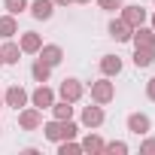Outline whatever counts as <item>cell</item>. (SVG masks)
<instances>
[{"label": "cell", "instance_id": "1", "mask_svg": "<svg viewBox=\"0 0 155 155\" xmlns=\"http://www.w3.org/2000/svg\"><path fill=\"white\" fill-rule=\"evenodd\" d=\"M76 134H79V125H76L73 119L61 122V119H52V122H43V137L49 143H61V140H76Z\"/></svg>", "mask_w": 155, "mask_h": 155}, {"label": "cell", "instance_id": "2", "mask_svg": "<svg viewBox=\"0 0 155 155\" xmlns=\"http://www.w3.org/2000/svg\"><path fill=\"white\" fill-rule=\"evenodd\" d=\"M91 101L101 104V107H107V104L116 101V82L110 79V76H101L97 82H91Z\"/></svg>", "mask_w": 155, "mask_h": 155}, {"label": "cell", "instance_id": "3", "mask_svg": "<svg viewBox=\"0 0 155 155\" xmlns=\"http://www.w3.org/2000/svg\"><path fill=\"white\" fill-rule=\"evenodd\" d=\"M82 94H85V85L76 79V76H67V79H61V85H58V97H61V101L79 104V101H82Z\"/></svg>", "mask_w": 155, "mask_h": 155}, {"label": "cell", "instance_id": "4", "mask_svg": "<svg viewBox=\"0 0 155 155\" xmlns=\"http://www.w3.org/2000/svg\"><path fill=\"white\" fill-rule=\"evenodd\" d=\"M122 15V21L125 25H131V28H140V25H146V18H149V12L140 6V3H122V9H119Z\"/></svg>", "mask_w": 155, "mask_h": 155}, {"label": "cell", "instance_id": "5", "mask_svg": "<svg viewBox=\"0 0 155 155\" xmlns=\"http://www.w3.org/2000/svg\"><path fill=\"white\" fill-rule=\"evenodd\" d=\"M18 128L21 131H37V128H43V110H37V107H21L18 110Z\"/></svg>", "mask_w": 155, "mask_h": 155}, {"label": "cell", "instance_id": "6", "mask_svg": "<svg viewBox=\"0 0 155 155\" xmlns=\"http://www.w3.org/2000/svg\"><path fill=\"white\" fill-rule=\"evenodd\" d=\"M31 104V94L21 88V85H9L6 91H3V107H12L15 113L21 110V107H28Z\"/></svg>", "mask_w": 155, "mask_h": 155}, {"label": "cell", "instance_id": "7", "mask_svg": "<svg viewBox=\"0 0 155 155\" xmlns=\"http://www.w3.org/2000/svg\"><path fill=\"white\" fill-rule=\"evenodd\" d=\"M55 88H49L46 82H40L34 91H31V107H37V110H49L52 104H55Z\"/></svg>", "mask_w": 155, "mask_h": 155}, {"label": "cell", "instance_id": "8", "mask_svg": "<svg viewBox=\"0 0 155 155\" xmlns=\"http://www.w3.org/2000/svg\"><path fill=\"white\" fill-rule=\"evenodd\" d=\"M79 122H82V128H88V131L101 128V125L107 122V116H104V107H101V104H94V107H82V116H79Z\"/></svg>", "mask_w": 155, "mask_h": 155}, {"label": "cell", "instance_id": "9", "mask_svg": "<svg viewBox=\"0 0 155 155\" xmlns=\"http://www.w3.org/2000/svg\"><path fill=\"white\" fill-rule=\"evenodd\" d=\"M125 125H128V131L137 134V137H146V134L152 131V119H149L146 113H131V116L125 119Z\"/></svg>", "mask_w": 155, "mask_h": 155}, {"label": "cell", "instance_id": "10", "mask_svg": "<svg viewBox=\"0 0 155 155\" xmlns=\"http://www.w3.org/2000/svg\"><path fill=\"white\" fill-rule=\"evenodd\" d=\"M131 43H134V49H155V31L146 28V25H140V28H134Z\"/></svg>", "mask_w": 155, "mask_h": 155}, {"label": "cell", "instance_id": "11", "mask_svg": "<svg viewBox=\"0 0 155 155\" xmlns=\"http://www.w3.org/2000/svg\"><path fill=\"white\" fill-rule=\"evenodd\" d=\"M107 34H110L116 43H131V34H134V28H131V25H125L122 18H113V21L107 25Z\"/></svg>", "mask_w": 155, "mask_h": 155}, {"label": "cell", "instance_id": "12", "mask_svg": "<svg viewBox=\"0 0 155 155\" xmlns=\"http://www.w3.org/2000/svg\"><path fill=\"white\" fill-rule=\"evenodd\" d=\"M18 46H21L25 55H37L40 46H43V37H40L37 31H21V34H18Z\"/></svg>", "mask_w": 155, "mask_h": 155}, {"label": "cell", "instance_id": "13", "mask_svg": "<svg viewBox=\"0 0 155 155\" xmlns=\"http://www.w3.org/2000/svg\"><path fill=\"white\" fill-rule=\"evenodd\" d=\"M37 58H43L46 64L58 67V64L64 61V49H61L58 43H43V46H40V52H37Z\"/></svg>", "mask_w": 155, "mask_h": 155}, {"label": "cell", "instance_id": "14", "mask_svg": "<svg viewBox=\"0 0 155 155\" xmlns=\"http://www.w3.org/2000/svg\"><path fill=\"white\" fill-rule=\"evenodd\" d=\"M28 9H31V15H34L37 21H49V18L55 15V9H58V6L52 3V0H34Z\"/></svg>", "mask_w": 155, "mask_h": 155}, {"label": "cell", "instance_id": "15", "mask_svg": "<svg viewBox=\"0 0 155 155\" xmlns=\"http://www.w3.org/2000/svg\"><path fill=\"white\" fill-rule=\"evenodd\" d=\"M21 46L15 40H3V46H0V58H3V64H18L21 61Z\"/></svg>", "mask_w": 155, "mask_h": 155}, {"label": "cell", "instance_id": "16", "mask_svg": "<svg viewBox=\"0 0 155 155\" xmlns=\"http://www.w3.org/2000/svg\"><path fill=\"white\" fill-rule=\"evenodd\" d=\"M101 73L110 76V79L119 76V73H122V58H119V55H101Z\"/></svg>", "mask_w": 155, "mask_h": 155}, {"label": "cell", "instance_id": "17", "mask_svg": "<svg viewBox=\"0 0 155 155\" xmlns=\"http://www.w3.org/2000/svg\"><path fill=\"white\" fill-rule=\"evenodd\" d=\"M52 70H55V67L46 64L43 58H37V61L31 64V76H34V82H49V79H52Z\"/></svg>", "mask_w": 155, "mask_h": 155}, {"label": "cell", "instance_id": "18", "mask_svg": "<svg viewBox=\"0 0 155 155\" xmlns=\"http://www.w3.org/2000/svg\"><path fill=\"white\" fill-rule=\"evenodd\" d=\"M79 146H82V152H88V155H104V140H101L94 131H88Z\"/></svg>", "mask_w": 155, "mask_h": 155}, {"label": "cell", "instance_id": "19", "mask_svg": "<svg viewBox=\"0 0 155 155\" xmlns=\"http://www.w3.org/2000/svg\"><path fill=\"white\" fill-rule=\"evenodd\" d=\"M18 34V18L15 15H0V40H12Z\"/></svg>", "mask_w": 155, "mask_h": 155}, {"label": "cell", "instance_id": "20", "mask_svg": "<svg viewBox=\"0 0 155 155\" xmlns=\"http://www.w3.org/2000/svg\"><path fill=\"white\" fill-rule=\"evenodd\" d=\"M49 110H52V119H61V122L73 119V104H70V101H58V97H55V104H52Z\"/></svg>", "mask_w": 155, "mask_h": 155}, {"label": "cell", "instance_id": "21", "mask_svg": "<svg viewBox=\"0 0 155 155\" xmlns=\"http://www.w3.org/2000/svg\"><path fill=\"white\" fill-rule=\"evenodd\" d=\"M155 64V49H134V67L143 70V67H152Z\"/></svg>", "mask_w": 155, "mask_h": 155}, {"label": "cell", "instance_id": "22", "mask_svg": "<svg viewBox=\"0 0 155 155\" xmlns=\"http://www.w3.org/2000/svg\"><path fill=\"white\" fill-rule=\"evenodd\" d=\"M58 146V155H79L82 152V146L76 143V140H61V143H55Z\"/></svg>", "mask_w": 155, "mask_h": 155}, {"label": "cell", "instance_id": "23", "mask_svg": "<svg viewBox=\"0 0 155 155\" xmlns=\"http://www.w3.org/2000/svg\"><path fill=\"white\" fill-rule=\"evenodd\" d=\"M104 152H110V155H128L131 149H128L125 140H110V143H104Z\"/></svg>", "mask_w": 155, "mask_h": 155}, {"label": "cell", "instance_id": "24", "mask_svg": "<svg viewBox=\"0 0 155 155\" xmlns=\"http://www.w3.org/2000/svg\"><path fill=\"white\" fill-rule=\"evenodd\" d=\"M28 6H31L28 0H3V9H6L9 15H21V12H25Z\"/></svg>", "mask_w": 155, "mask_h": 155}, {"label": "cell", "instance_id": "25", "mask_svg": "<svg viewBox=\"0 0 155 155\" xmlns=\"http://www.w3.org/2000/svg\"><path fill=\"white\" fill-rule=\"evenodd\" d=\"M122 3H125V0H97V6H101V9H107V12L122 9Z\"/></svg>", "mask_w": 155, "mask_h": 155}, {"label": "cell", "instance_id": "26", "mask_svg": "<svg viewBox=\"0 0 155 155\" xmlns=\"http://www.w3.org/2000/svg\"><path fill=\"white\" fill-rule=\"evenodd\" d=\"M140 152H146V155H155V137H143V143H140Z\"/></svg>", "mask_w": 155, "mask_h": 155}, {"label": "cell", "instance_id": "27", "mask_svg": "<svg viewBox=\"0 0 155 155\" xmlns=\"http://www.w3.org/2000/svg\"><path fill=\"white\" fill-rule=\"evenodd\" d=\"M146 97H149V101L155 104V76H152V79L146 82Z\"/></svg>", "mask_w": 155, "mask_h": 155}, {"label": "cell", "instance_id": "28", "mask_svg": "<svg viewBox=\"0 0 155 155\" xmlns=\"http://www.w3.org/2000/svg\"><path fill=\"white\" fill-rule=\"evenodd\" d=\"M52 3H55V6H70L73 0H52Z\"/></svg>", "mask_w": 155, "mask_h": 155}, {"label": "cell", "instance_id": "29", "mask_svg": "<svg viewBox=\"0 0 155 155\" xmlns=\"http://www.w3.org/2000/svg\"><path fill=\"white\" fill-rule=\"evenodd\" d=\"M149 28H152V31H155V12H152V25H149Z\"/></svg>", "mask_w": 155, "mask_h": 155}, {"label": "cell", "instance_id": "30", "mask_svg": "<svg viewBox=\"0 0 155 155\" xmlns=\"http://www.w3.org/2000/svg\"><path fill=\"white\" fill-rule=\"evenodd\" d=\"M73 3H91V0H73Z\"/></svg>", "mask_w": 155, "mask_h": 155}, {"label": "cell", "instance_id": "31", "mask_svg": "<svg viewBox=\"0 0 155 155\" xmlns=\"http://www.w3.org/2000/svg\"><path fill=\"white\" fill-rule=\"evenodd\" d=\"M0 110H3V94H0Z\"/></svg>", "mask_w": 155, "mask_h": 155}, {"label": "cell", "instance_id": "32", "mask_svg": "<svg viewBox=\"0 0 155 155\" xmlns=\"http://www.w3.org/2000/svg\"><path fill=\"white\" fill-rule=\"evenodd\" d=\"M0 67H3V58H0Z\"/></svg>", "mask_w": 155, "mask_h": 155}, {"label": "cell", "instance_id": "33", "mask_svg": "<svg viewBox=\"0 0 155 155\" xmlns=\"http://www.w3.org/2000/svg\"><path fill=\"white\" fill-rule=\"evenodd\" d=\"M152 3H155V0H152Z\"/></svg>", "mask_w": 155, "mask_h": 155}]
</instances>
